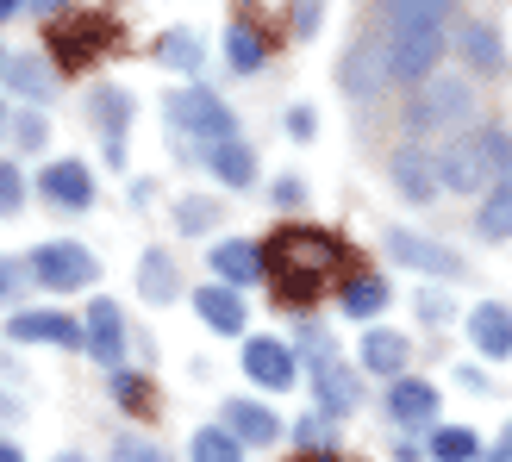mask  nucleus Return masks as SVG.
I'll use <instances>...</instances> for the list:
<instances>
[{"mask_svg":"<svg viewBox=\"0 0 512 462\" xmlns=\"http://www.w3.org/2000/svg\"><path fill=\"white\" fill-rule=\"evenodd\" d=\"M338 263H344V250L319 225H281L269 238V250H263V275L275 281V294L288 306H313L331 288Z\"/></svg>","mask_w":512,"mask_h":462,"instance_id":"obj_1","label":"nucleus"},{"mask_svg":"<svg viewBox=\"0 0 512 462\" xmlns=\"http://www.w3.org/2000/svg\"><path fill=\"white\" fill-rule=\"evenodd\" d=\"M44 44H50V63H63V69H88V63H100L107 50L119 44V25L107 19V13H57L50 19V32H44Z\"/></svg>","mask_w":512,"mask_h":462,"instance_id":"obj_2","label":"nucleus"},{"mask_svg":"<svg viewBox=\"0 0 512 462\" xmlns=\"http://www.w3.org/2000/svg\"><path fill=\"white\" fill-rule=\"evenodd\" d=\"M444 57V25L438 19H413V13H388V75L394 82H425Z\"/></svg>","mask_w":512,"mask_h":462,"instance_id":"obj_3","label":"nucleus"},{"mask_svg":"<svg viewBox=\"0 0 512 462\" xmlns=\"http://www.w3.org/2000/svg\"><path fill=\"white\" fill-rule=\"evenodd\" d=\"M469 113H475L469 82H456V75H431V88L406 107V125H413V132H450V125H463Z\"/></svg>","mask_w":512,"mask_h":462,"instance_id":"obj_4","label":"nucleus"},{"mask_svg":"<svg viewBox=\"0 0 512 462\" xmlns=\"http://www.w3.org/2000/svg\"><path fill=\"white\" fill-rule=\"evenodd\" d=\"M94 275H100V263L82 244H44V250H32V281L50 288V294H75V288H88Z\"/></svg>","mask_w":512,"mask_h":462,"instance_id":"obj_5","label":"nucleus"},{"mask_svg":"<svg viewBox=\"0 0 512 462\" xmlns=\"http://www.w3.org/2000/svg\"><path fill=\"white\" fill-rule=\"evenodd\" d=\"M169 119H175V132H188V138L232 144V113H225V107H219V94H207V88L175 94V100H169Z\"/></svg>","mask_w":512,"mask_h":462,"instance_id":"obj_6","label":"nucleus"},{"mask_svg":"<svg viewBox=\"0 0 512 462\" xmlns=\"http://www.w3.org/2000/svg\"><path fill=\"white\" fill-rule=\"evenodd\" d=\"M82 350L94 356V363H107V369H119V363H125V313H119L113 300H94V306H88Z\"/></svg>","mask_w":512,"mask_h":462,"instance_id":"obj_7","label":"nucleus"},{"mask_svg":"<svg viewBox=\"0 0 512 462\" xmlns=\"http://www.w3.org/2000/svg\"><path fill=\"white\" fill-rule=\"evenodd\" d=\"M244 375L256 381V388H294L300 363H294V350L281 338H250L244 344Z\"/></svg>","mask_w":512,"mask_h":462,"instance_id":"obj_8","label":"nucleus"},{"mask_svg":"<svg viewBox=\"0 0 512 462\" xmlns=\"http://www.w3.org/2000/svg\"><path fill=\"white\" fill-rule=\"evenodd\" d=\"M7 338H13V344H63V350H75V344H82V325H75L69 313L32 306V313H13V319H7Z\"/></svg>","mask_w":512,"mask_h":462,"instance_id":"obj_9","label":"nucleus"},{"mask_svg":"<svg viewBox=\"0 0 512 462\" xmlns=\"http://www.w3.org/2000/svg\"><path fill=\"white\" fill-rule=\"evenodd\" d=\"M438 175H444V188H456V194H475L481 182H488L494 163H488V144H481V132L463 138V144H450L444 157H438Z\"/></svg>","mask_w":512,"mask_h":462,"instance_id":"obj_10","label":"nucleus"},{"mask_svg":"<svg viewBox=\"0 0 512 462\" xmlns=\"http://www.w3.org/2000/svg\"><path fill=\"white\" fill-rule=\"evenodd\" d=\"M88 113H94V125H100V138H107V163H125V119H132V94L125 88H94L88 94Z\"/></svg>","mask_w":512,"mask_h":462,"instance_id":"obj_11","label":"nucleus"},{"mask_svg":"<svg viewBox=\"0 0 512 462\" xmlns=\"http://www.w3.org/2000/svg\"><path fill=\"white\" fill-rule=\"evenodd\" d=\"M388 256H400L406 269L444 275V281H456V275H463V263H456V250H444V244H425V238H413V231H388Z\"/></svg>","mask_w":512,"mask_h":462,"instance_id":"obj_12","label":"nucleus"},{"mask_svg":"<svg viewBox=\"0 0 512 462\" xmlns=\"http://www.w3.org/2000/svg\"><path fill=\"white\" fill-rule=\"evenodd\" d=\"M38 188H44V200H57L63 213H82L88 200H94V175H88L82 163H50Z\"/></svg>","mask_w":512,"mask_h":462,"instance_id":"obj_13","label":"nucleus"},{"mask_svg":"<svg viewBox=\"0 0 512 462\" xmlns=\"http://www.w3.org/2000/svg\"><path fill=\"white\" fill-rule=\"evenodd\" d=\"M388 175H394V188H400L406 200H419V207H425V200H431V194L444 188V175H438V163H431V157H419V150H394V163H388Z\"/></svg>","mask_w":512,"mask_h":462,"instance_id":"obj_14","label":"nucleus"},{"mask_svg":"<svg viewBox=\"0 0 512 462\" xmlns=\"http://www.w3.org/2000/svg\"><path fill=\"white\" fill-rule=\"evenodd\" d=\"M225 431H232L238 444L263 450V444H275V438H281V419L269 413V406H256V400H232V406H225Z\"/></svg>","mask_w":512,"mask_h":462,"instance_id":"obj_15","label":"nucleus"},{"mask_svg":"<svg viewBox=\"0 0 512 462\" xmlns=\"http://www.w3.org/2000/svg\"><path fill=\"white\" fill-rule=\"evenodd\" d=\"M431 413H438V388H431V381H394L388 388V419L394 425H425Z\"/></svg>","mask_w":512,"mask_h":462,"instance_id":"obj_16","label":"nucleus"},{"mask_svg":"<svg viewBox=\"0 0 512 462\" xmlns=\"http://www.w3.org/2000/svg\"><path fill=\"white\" fill-rule=\"evenodd\" d=\"M194 313L207 319L213 331H225V338H232V331H244V300H238V288H225V281H213V288H200L194 294Z\"/></svg>","mask_w":512,"mask_h":462,"instance_id":"obj_17","label":"nucleus"},{"mask_svg":"<svg viewBox=\"0 0 512 462\" xmlns=\"http://www.w3.org/2000/svg\"><path fill=\"white\" fill-rule=\"evenodd\" d=\"M469 338H475L481 356H512V306H475Z\"/></svg>","mask_w":512,"mask_h":462,"instance_id":"obj_18","label":"nucleus"},{"mask_svg":"<svg viewBox=\"0 0 512 462\" xmlns=\"http://www.w3.org/2000/svg\"><path fill=\"white\" fill-rule=\"evenodd\" d=\"M213 269H219L225 288H250V281H263V250L244 244V238H232V244L213 250Z\"/></svg>","mask_w":512,"mask_h":462,"instance_id":"obj_19","label":"nucleus"},{"mask_svg":"<svg viewBox=\"0 0 512 462\" xmlns=\"http://www.w3.org/2000/svg\"><path fill=\"white\" fill-rule=\"evenodd\" d=\"M313 388H319L325 413H350V406H356V375L338 363V356H319V363H313Z\"/></svg>","mask_w":512,"mask_h":462,"instance_id":"obj_20","label":"nucleus"},{"mask_svg":"<svg viewBox=\"0 0 512 462\" xmlns=\"http://www.w3.org/2000/svg\"><path fill=\"white\" fill-rule=\"evenodd\" d=\"M406 356H413V350H406V338H400V331H388V325L363 338V363H369V375H388V381H400Z\"/></svg>","mask_w":512,"mask_h":462,"instance_id":"obj_21","label":"nucleus"},{"mask_svg":"<svg viewBox=\"0 0 512 462\" xmlns=\"http://www.w3.org/2000/svg\"><path fill=\"white\" fill-rule=\"evenodd\" d=\"M225 57H232L238 75H250V69H263L269 44H263V32H256L250 19H232V25H225Z\"/></svg>","mask_w":512,"mask_h":462,"instance_id":"obj_22","label":"nucleus"},{"mask_svg":"<svg viewBox=\"0 0 512 462\" xmlns=\"http://www.w3.org/2000/svg\"><path fill=\"white\" fill-rule=\"evenodd\" d=\"M475 231H481V238H512V175H500V182H494V194L481 200Z\"/></svg>","mask_w":512,"mask_h":462,"instance_id":"obj_23","label":"nucleus"},{"mask_svg":"<svg viewBox=\"0 0 512 462\" xmlns=\"http://www.w3.org/2000/svg\"><path fill=\"white\" fill-rule=\"evenodd\" d=\"M207 163H213V175H219L225 188H250V182H256V157H250L238 138H232V144H213Z\"/></svg>","mask_w":512,"mask_h":462,"instance_id":"obj_24","label":"nucleus"},{"mask_svg":"<svg viewBox=\"0 0 512 462\" xmlns=\"http://www.w3.org/2000/svg\"><path fill=\"white\" fill-rule=\"evenodd\" d=\"M381 82H394V75H388V50H381V63H375V50H356V57L344 63V88L350 94H375Z\"/></svg>","mask_w":512,"mask_h":462,"instance_id":"obj_25","label":"nucleus"},{"mask_svg":"<svg viewBox=\"0 0 512 462\" xmlns=\"http://www.w3.org/2000/svg\"><path fill=\"white\" fill-rule=\"evenodd\" d=\"M481 456V438L463 425H438L431 431V462H475Z\"/></svg>","mask_w":512,"mask_h":462,"instance_id":"obj_26","label":"nucleus"},{"mask_svg":"<svg viewBox=\"0 0 512 462\" xmlns=\"http://www.w3.org/2000/svg\"><path fill=\"white\" fill-rule=\"evenodd\" d=\"M381 306H388V281H381V275H356L344 288V313L350 319H375Z\"/></svg>","mask_w":512,"mask_h":462,"instance_id":"obj_27","label":"nucleus"},{"mask_svg":"<svg viewBox=\"0 0 512 462\" xmlns=\"http://www.w3.org/2000/svg\"><path fill=\"white\" fill-rule=\"evenodd\" d=\"M175 288H182V281H175V263H169L163 250H150L144 269H138V294L144 300H175Z\"/></svg>","mask_w":512,"mask_h":462,"instance_id":"obj_28","label":"nucleus"},{"mask_svg":"<svg viewBox=\"0 0 512 462\" xmlns=\"http://www.w3.org/2000/svg\"><path fill=\"white\" fill-rule=\"evenodd\" d=\"M188 456H194V462H238V456H244V444H238L225 425H207V431H194Z\"/></svg>","mask_w":512,"mask_h":462,"instance_id":"obj_29","label":"nucleus"},{"mask_svg":"<svg viewBox=\"0 0 512 462\" xmlns=\"http://www.w3.org/2000/svg\"><path fill=\"white\" fill-rule=\"evenodd\" d=\"M157 63H163V69H182V75H194V69H200V38H194V32H163V44H157Z\"/></svg>","mask_w":512,"mask_h":462,"instance_id":"obj_30","label":"nucleus"},{"mask_svg":"<svg viewBox=\"0 0 512 462\" xmlns=\"http://www.w3.org/2000/svg\"><path fill=\"white\" fill-rule=\"evenodd\" d=\"M463 50L475 57V69H488V75L506 69V50H500V38L488 32V25H469V32H463Z\"/></svg>","mask_w":512,"mask_h":462,"instance_id":"obj_31","label":"nucleus"},{"mask_svg":"<svg viewBox=\"0 0 512 462\" xmlns=\"http://www.w3.org/2000/svg\"><path fill=\"white\" fill-rule=\"evenodd\" d=\"M7 82H13V94H25V100H44L50 94V75L32 63V57H19V63H7Z\"/></svg>","mask_w":512,"mask_h":462,"instance_id":"obj_32","label":"nucleus"},{"mask_svg":"<svg viewBox=\"0 0 512 462\" xmlns=\"http://www.w3.org/2000/svg\"><path fill=\"white\" fill-rule=\"evenodd\" d=\"M175 225H182L188 238H194V231H213V225H219V207L194 194V200H182V207H175Z\"/></svg>","mask_w":512,"mask_h":462,"instance_id":"obj_33","label":"nucleus"},{"mask_svg":"<svg viewBox=\"0 0 512 462\" xmlns=\"http://www.w3.org/2000/svg\"><path fill=\"white\" fill-rule=\"evenodd\" d=\"M13 138H19V150H44V138H50L44 113H19V119H13Z\"/></svg>","mask_w":512,"mask_h":462,"instance_id":"obj_34","label":"nucleus"},{"mask_svg":"<svg viewBox=\"0 0 512 462\" xmlns=\"http://www.w3.org/2000/svg\"><path fill=\"white\" fill-rule=\"evenodd\" d=\"M25 207V175L13 163H0V213H19Z\"/></svg>","mask_w":512,"mask_h":462,"instance_id":"obj_35","label":"nucleus"},{"mask_svg":"<svg viewBox=\"0 0 512 462\" xmlns=\"http://www.w3.org/2000/svg\"><path fill=\"white\" fill-rule=\"evenodd\" d=\"M113 462H169L157 444H144V438H119L113 444Z\"/></svg>","mask_w":512,"mask_h":462,"instance_id":"obj_36","label":"nucleus"},{"mask_svg":"<svg viewBox=\"0 0 512 462\" xmlns=\"http://www.w3.org/2000/svg\"><path fill=\"white\" fill-rule=\"evenodd\" d=\"M113 394H119L125 406H150V388H144L138 375H125V369H113Z\"/></svg>","mask_w":512,"mask_h":462,"instance_id":"obj_37","label":"nucleus"},{"mask_svg":"<svg viewBox=\"0 0 512 462\" xmlns=\"http://www.w3.org/2000/svg\"><path fill=\"white\" fill-rule=\"evenodd\" d=\"M294 32H300V38L319 32V0H294Z\"/></svg>","mask_w":512,"mask_h":462,"instance_id":"obj_38","label":"nucleus"},{"mask_svg":"<svg viewBox=\"0 0 512 462\" xmlns=\"http://www.w3.org/2000/svg\"><path fill=\"white\" fill-rule=\"evenodd\" d=\"M325 438H331V425H325V413L300 425V444H325Z\"/></svg>","mask_w":512,"mask_h":462,"instance_id":"obj_39","label":"nucleus"},{"mask_svg":"<svg viewBox=\"0 0 512 462\" xmlns=\"http://www.w3.org/2000/svg\"><path fill=\"white\" fill-rule=\"evenodd\" d=\"M19 275H25L19 263H0V300H13V294H19Z\"/></svg>","mask_w":512,"mask_h":462,"instance_id":"obj_40","label":"nucleus"},{"mask_svg":"<svg viewBox=\"0 0 512 462\" xmlns=\"http://www.w3.org/2000/svg\"><path fill=\"white\" fill-rule=\"evenodd\" d=\"M288 132H294V138H313V113L294 107V113H288Z\"/></svg>","mask_w":512,"mask_h":462,"instance_id":"obj_41","label":"nucleus"},{"mask_svg":"<svg viewBox=\"0 0 512 462\" xmlns=\"http://www.w3.org/2000/svg\"><path fill=\"white\" fill-rule=\"evenodd\" d=\"M419 313H425V319H431V325H438V319H450V306H444V300H438V294H425V300H419Z\"/></svg>","mask_w":512,"mask_h":462,"instance_id":"obj_42","label":"nucleus"},{"mask_svg":"<svg viewBox=\"0 0 512 462\" xmlns=\"http://www.w3.org/2000/svg\"><path fill=\"white\" fill-rule=\"evenodd\" d=\"M275 207H300V182H275Z\"/></svg>","mask_w":512,"mask_h":462,"instance_id":"obj_43","label":"nucleus"},{"mask_svg":"<svg viewBox=\"0 0 512 462\" xmlns=\"http://www.w3.org/2000/svg\"><path fill=\"white\" fill-rule=\"evenodd\" d=\"M488 462H512V425H506V438H500V444L488 450Z\"/></svg>","mask_w":512,"mask_h":462,"instance_id":"obj_44","label":"nucleus"},{"mask_svg":"<svg viewBox=\"0 0 512 462\" xmlns=\"http://www.w3.org/2000/svg\"><path fill=\"white\" fill-rule=\"evenodd\" d=\"M25 7H32V13H63L69 0H25Z\"/></svg>","mask_w":512,"mask_h":462,"instance_id":"obj_45","label":"nucleus"},{"mask_svg":"<svg viewBox=\"0 0 512 462\" xmlns=\"http://www.w3.org/2000/svg\"><path fill=\"white\" fill-rule=\"evenodd\" d=\"M19 7H25V0H0V19H13Z\"/></svg>","mask_w":512,"mask_h":462,"instance_id":"obj_46","label":"nucleus"},{"mask_svg":"<svg viewBox=\"0 0 512 462\" xmlns=\"http://www.w3.org/2000/svg\"><path fill=\"white\" fill-rule=\"evenodd\" d=\"M0 462H25V456H19V450H13V444H0Z\"/></svg>","mask_w":512,"mask_h":462,"instance_id":"obj_47","label":"nucleus"},{"mask_svg":"<svg viewBox=\"0 0 512 462\" xmlns=\"http://www.w3.org/2000/svg\"><path fill=\"white\" fill-rule=\"evenodd\" d=\"M300 462H331V456H300Z\"/></svg>","mask_w":512,"mask_h":462,"instance_id":"obj_48","label":"nucleus"},{"mask_svg":"<svg viewBox=\"0 0 512 462\" xmlns=\"http://www.w3.org/2000/svg\"><path fill=\"white\" fill-rule=\"evenodd\" d=\"M0 132H7V107H0Z\"/></svg>","mask_w":512,"mask_h":462,"instance_id":"obj_49","label":"nucleus"},{"mask_svg":"<svg viewBox=\"0 0 512 462\" xmlns=\"http://www.w3.org/2000/svg\"><path fill=\"white\" fill-rule=\"evenodd\" d=\"M57 462H82V456H57Z\"/></svg>","mask_w":512,"mask_h":462,"instance_id":"obj_50","label":"nucleus"},{"mask_svg":"<svg viewBox=\"0 0 512 462\" xmlns=\"http://www.w3.org/2000/svg\"><path fill=\"white\" fill-rule=\"evenodd\" d=\"M0 69H7V50H0Z\"/></svg>","mask_w":512,"mask_h":462,"instance_id":"obj_51","label":"nucleus"}]
</instances>
